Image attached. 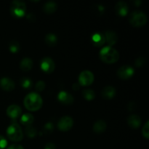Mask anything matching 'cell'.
Listing matches in <instances>:
<instances>
[{"label":"cell","mask_w":149,"mask_h":149,"mask_svg":"<svg viewBox=\"0 0 149 149\" xmlns=\"http://www.w3.org/2000/svg\"><path fill=\"white\" fill-rule=\"evenodd\" d=\"M23 103L27 110L30 111H36L42 107L43 100L40 95L36 93H31L25 97Z\"/></svg>","instance_id":"6da1fadb"},{"label":"cell","mask_w":149,"mask_h":149,"mask_svg":"<svg viewBox=\"0 0 149 149\" xmlns=\"http://www.w3.org/2000/svg\"><path fill=\"white\" fill-rule=\"evenodd\" d=\"M99 58L105 63L113 64L119 61L120 55L116 49L112 47L106 46L100 49Z\"/></svg>","instance_id":"7a4b0ae2"},{"label":"cell","mask_w":149,"mask_h":149,"mask_svg":"<svg viewBox=\"0 0 149 149\" xmlns=\"http://www.w3.org/2000/svg\"><path fill=\"white\" fill-rule=\"evenodd\" d=\"M7 135L13 142H20L23 138V133L20 125L16 122H12L7 130Z\"/></svg>","instance_id":"3957f363"},{"label":"cell","mask_w":149,"mask_h":149,"mask_svg":"<svg viewBox=\"0 0 149 149\" xmlns=\"http://www.w3.org/2000/svg\"><path fill=\"white\" fill-rule=\"evenodd\" d=\"M148 21L147 15L142 11H135L130 15L129 22L133 27H142L145 26Z\"/></svg>","instance_id":"277c9868"},{"label":"cell","mask_w":149,"mask_h":149,"mask_svg":"<svg viewBox=\"0 0 149 149\" xmlns=\"http://www.w3.org/2000/svg\"><path fill=\"white\" fill-rule=\"evenodd\" d=\"M10 10L13 17L17 18L23 17L26 13V4L21 1H13L10 4Z\"/></svg>","instance_id":"5b68a950"},{"label":"cell","mask_w":149,"mask_h":149,"mask_svg":"<svg viewBox=\"0 0 149 149\" xmlns=\"http://www.w3.org/2000/svg\"><path fill=\"white\" fill-rule=\"evenodd\" d=\"M94 79L95 77L93 73L90 71H88V70H84V71H81L79 75L78 83L80 86L88 87L93 84Z\"/></svg>","instance_id":"8992f818"},{"label":"cell","mask_w":149,"mask_h":149,"mask_svg":"<svg viewBox=\"0 0 149 149\" xmlns=\"http://www.w3.org/2000/svg\"><path fill=\"white\" fill-rule=\"evenodd\" d=\"M73 126H74V119L69 116H63L60 119L57 125L58 130L62 132H67L70 130Z\"/></svg>","instance_id":"52a82bcc"},{"label":"cell","mask_w":149,"mask_h":149,"mask_svg":"<svg viewBox=\"0 0 149 149\" xmlns=\"http://www.w3.org/2000/svg\"><path fill=\"white\" fill-rule=\"evenodd\" d=\"M40 68L44 72L47 74H52L55 71V62L49 57H45L40 61Z\"/></svg>","instance_id":"ba28073f"},{"label":"cell","mask_w":149,"mask_h":149,"mask_svg":"<svg viewBox=\"0 0 149 149\" xmlns=\"http://www.w3.org/2000/svg\"><path fill=\"white\" fill-rule=\"evenodd\" d=\"M134 74H135L134 68L132 66L128 65H122L117 71L118 77L124 80L130 79L131 77H133Z\"/></svg>","instance_id":"9c48e42d"},{"label":"cell","mask_w":149,"mask_h":149,"mask_svg":"<svg viewBox=\"0 0 149 149\" xmlns=\"http://www.w3.org/2000/svg\"><path fill=\"white\" fill-rule=\"evenodd\" d=\"M7 115L12 119H17L22 116V109L16 104L10 105L7 109Z\"/></svg>","instance_id":"30bf717a"},{"label":"cell","mask_w":149,"mask_h":149,"mask_svg":"<svg viewBox=\"0 0 149 149\" xmlns=\"http://www.w3.org/2000/svg\"><path fill=\"white\" fill-rule=\"evenodd\" d=\"M58 100L64 105H71L74 101V97L65 91H61L58 93Z\"/></svg>","instance_id":"8fae6325"},{"label":"cell","mask_w":149,"mask_h":149,"mask_svg":"<svg viewBox=\"0 0 149 149\" xmlns=\"http://www.w3.org/2000/svg\"><path fill=\"white\" fill-rule=\"evenodd\" d=\"M104 37L105 42L109 45V47H112L116 45L119 39L117 33L113 31H107L105 32Z\"/></svg>","instance_id":"7c38bea8"},{"label":"cell","mask_w":149,"mask_h":149,"mask_svg":"<svg viewBox=\"0 0 149 149\" xmlns=\"http://www.w3.org/2000/svg\"><path fill=\"white\" fill-rule=\"evenodd\" d=\"M115 11L119 16L125 17L129 12V7H128L127 4L123 1H119L115 5Z\"/></svg>","instance_id":"4fadbf2b"},{"label":"cell","mask_w":149,"mask_h":149,"mask_svg":"<svg viewBox=\"0 0 149 149\" xmlns=\"http://www.w3.org/2000/svg\"><path fill=\"white\" fill-rule=\"evenodd\" d=\"M15 82L10 78L4 77L0 79V87L4 91L10 92L15 89Z\"/></svg>","instance_id":"5bb4252c"},{"label":"cell","mask_w":149,"mask_h":149,"mask_svg":"<svg viewBox=\"0 0 149 149\" xmlns=\"http://www.w3.org/2000/svg\"><path fill=\"white\" fill-rule=\"evenodd\" d=\"M127 124L130 128L133 130H137L141 127V124H142V120L138 115L132 114L127 118Z\"/></svg>","instance_id":"9a60e30c"},{"label":"cell","mask_w":149,"mask_h":149,"mask_svg":"<svg viewBox=\"0 0 149 149\" xmlns=\"http://www.w3.org/2000/svg\"><path fill=\"white\" fill-rule=\"evenodd\" d=\"M116 89L111 86H107L105 87L102 90L101 95L102 97L105 99V100H111L116 95Z\"/></svg>","instance_id":"2e32d148"},{"label":"cell","mask_w":149,"mask_h":149,"mask_svg":"<svg viewBox=\"0 0 149 149\" xmlns=\"http://www.w3.org/2000/svg\"><path fill=\"white\" fill-rule=\"evenodd\" d=\"M91 41L95 47H102L106 43L104 35L100 33H95L93 34L91 36Z\"/></svg>","instance_id":"e0dca14e"},{"label":"cell","mask_w":149,"mask_h":149,"mask_svg":"<svg viewBox=\"0 0 149 149\" xmlns=\"http://www.w3.org/2000/svg\"><path fill=\"white\" fill-rule=\"evenodd\" d=\"M33 62L30 58H24L20 63V68L23 71H29L33 68Z\"/></svg>","instance_id":"ac0fdd59"},{"label":"cell","mask_w":149,"mask_h":149,"mask_svg":"<svg viewBox=\"0 0 149 149\" xmlns=\"http://www.w3.org/2000/svg\"><path fill=\"white\" fill-rule=\"evenodd\" d=\"M107 127V125H106V122L103 120H98L97 122H95L94 125H93V130L94 131L95 133L96 134H101L105 132Z\"/></svg>","instance_id":"d6986e66"},{"label":"cell","mask_w":149,"mask_h":149,"mask_svg":"<svg viewBox=\"0 0 149 149\" xmlns=\"http://www.w3.org/2000/svg\"><path fill=\"white\" fill-rule=\"evenodd\" d=\"M45 42L49 47H55L58 42V37L55 33H49L45 36Z\"/></svg>","instance_id":"ffe728a7"},{"label":"cell","mask_w":149,"mask_h":149,"mask_svg":"<svg viewBox=\"0 0 149 149\" xmlns=\"http://www.w3.org/2000/svg\"><path fill=\"white\" fill-rule=\"evenodd\" d=\"M58 5L54 1H48L44 5L43 10L47 14H52L55 12H56Z\"/></svg>","instance_id":"44dd1931"},{"label":"cell","mask_w":149,"mask_h":149,"mask_svg":"<svg viewBox=\"0 0 149 149\" xmlns=\"http://www.w3.org/2000/svg\"><path fill=\"white\" fill-rule=\"evenodd\" d=\"M33 121H34V118H33V115L29 113H24L20 117V122L24 126H31L33 122Z\"/></svg>","instance_id":"7402d4cb"},{"label":"cell","mask_w":149,"mask_h":149,"mask_svg":"<svg viewBox=\"0 0 149 149\" xmlns=\"http://www.w3.org/2000/svg\"><path fill=\"white\" fill-rule=\"evenodd\" d=\"M82 96L86 100H93L95 98V93L92 90H85L82 92Z\"/></svg>","instance_id":"603a6c76"},{"label":"cell","mask_w":149,"mask_h":149,"mask_svg":"<svg viewBox=\"0 0 149 149\" xmlns=\"http://www.w3.org/2000/svg\"><path fill=\"white\" fill-rule=\"evenodd\" d=\"M9 49L12 53H17L20 50V44L17 41H11L9 45Z\"/></svg>","instance_id":"cb8c5ba5"},{"label":"cell","mask_w":149,"mask_h":149,"mask_svg":"<svg viewBox=\"0 0 149 149\" xmlns=\"http://www.w3.org/2000/svg\"><path fill=\"white\" fill-rule=\"evenodd\" d=\"M32 81L29 78L27 77H23L20 79V85L22 86L23 89H26V90H29L31 87H32Z\"/></svg>","instance_id":"d4e9b609"},{"label":"cell","mask_w":149,"mask_h":149,"mask_svg":"<svg viewBox=\"0 0 149 149\" xmlns=\"http://www.w3.org/2000/svg\"><path fill=\"white\" fill-rule=\"evenodd\" d=\"M142 135L146 140L149 138V122L146 121L142 128Z\"/></svg>","instance_id":"484cf974"},{"label":"cell","mask_w":149,"mask_h":149,"mask_svg":"<svg viewBox=\"0 0 149 149\" xmlns=\"http://www.w3.org/2000/svg\"><path fill=\"white\" fill-rule=\"evenodd\" d=\"M26 133L29 138H33L36 135V130L34 127L29 126L26 129Z\"/></svg>","instance_id":"4316f807"},{"label":"cell","mask_w":149,"mask_h":149,"mask_svg":"<svg viewBox=\"0 0 149 149\" xmlns=\"http://www.w3.org/2000/svg\"><path fill=\"white\" fill-rule=\"evenodd\" d=\"M45 83L44 81H39L35 85V89H36V91L38 92H42L45 90Z\"/></svg>","instance_id":"83f0119b"},{"label":"cell","mask_w":149,"mask_h":149,"mask_svg":"<svg viewBox=\"0 0 149 149\" xmlns=\"http://www.w3.org/2000/svg\"><path fill=\"white\" fill-rule=\"evenodd\" d=\"M53 125H52V123H47L45 125V127H44V130H45V132L47 133H49V132H52V131L53 130Z\"/></svg>","instance_id":"f1b7e54d"},{"label":"cell","mask_w":149,"mask_h":149,"mask_svg":"<svg viewBox=\"0 0 149 149\" xmlns=\"http://www.w3.org/2000/svg\"><path fill=\"white\" fill-rule=\"evenodd\" d=\"M7 141L3 136L0 135V149H4L7 147Z\"/></svg>","instance_id":"f546056e"},{"label":"cell","mask_w":149,"mask_h":149,"mask_svg":"<svg viewBox=\"0 0 149 149\" xmlns=\"http://www.w3.org/2000/svg\"><path fill=\"white\" fill-rule=\"evenodd\" d=\"M145 63V59L143 58H139L135 61V65L136 66H142Z\"/></svg>","instance_id":"4dcf8cb0"},{"label":"cell","mask_w":149,"mask_h":149,"mask_svg":"<svg viewBox=\"0 0 149 149\" xmlns=\"http://www.w3.org/2000/svg\"><path fill=\"white\" fill-rule=\"evenodd\" d=\"M7 149H24L22 146L18 145V144H13V145L10 146L7 148Z\"/></svg>","instance_id":"1f68e13d"},{"label":"cell","mask_w":149,"mask_h":149,"mask_svg":"<svg viewBox=\"0 0 149 149\" xmlns=\"http://www.w3.org/2000/svg\"><path fill=\"white\" fill-rule=\"evenodd\" d=\"M44 149H56L55 144L52 143H47L46 145L45 146Z\"/></svg>","instance_id":"d6a6232c"},{"label":"cell","mask_w":149,"mask_h":149,"mask_svg":"<svg viewBox=\"0 0 149 149\" xmlns=\"http://www.w3.org/2000/svg\"><path fill=\"white\" fill-rule=\"evenodd\" d=\"M79 83H74V85H73V89H74V90H79Z\"/></svg>","instance_id":"836d02e7"}]
</instances>
